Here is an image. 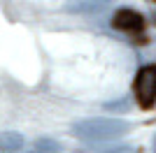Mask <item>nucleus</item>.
<instances>
[{
    "label": "nucleus",
    "mask_w": 156,
    "mask_h": 153,
    "mask_svg": "<svg viewBox=\"0 0 156 153\" xmlns=\"http://www.w3.org/2000/svg\"><path fill=\"white\" fill-rule=\"evenodd\" d=\"M154 2H156V0H154Z\"/></svg>",
    "instance_id": "obj_7"
},
{
    "label": "nucleus",
    "mask_w": 156,
    "mask_h": 153,
    "mask_svg": "<svg viewBox=\"0 0 156 153\" xmlns=\"http://www.w3.org/2000/svg\"><path fill=\"white\" fill-rule=\"evenodd\" d=\"M130 130V123L119 118H84L72 125V134L84 141H110L119 139Z\"/></svg>",
    "instance_id": "obj_1"
},
{
    "label": "nucleus",
    "mask_w": 156,
    "mask_h": 153,
    "mask_svg": "<svg viewBox=\"0 0 156 153\" xmlns=\"http://www.w3.org/2000/svg\"><path fill=\"white\" fill-rule=\"evenodd\" d=\"M135 97L140 107L149 109L156 102V67L154 65H144L135 76Z\"/></svg>",
    "instance_id": "obj_2"
},
{
    "label": "nucleus",
    "mask_w": 156,
    "mask_h": 153,
    "mask_svg": "<svg viewBox=\"0 0 156 153\" xmlns=\"http://www.w3.org/2000/svg\"><path fill=\"white\" fill-rule=\"evenodd\" d=\"M37 151H40V153H58L61 146H58L54 139H40V141H37Z\"/></svg>",
    "instance_id": "obj_5"
},
{
    "label": "nucleus",
    "mask_w": 156,
    "mask_h": 153,
    "mask_svg": "<svg viewBox=\"0 0 156 153\" xmlns=\"http://www.w3.org/2000/svg\"><path fill=\"white\" fill-rule=\"evenodd\" d=\"M112 25L121 32H130V35H137V32L144 30V19L142 14L135 12V9H119L114 16H112Z\"/></svg>",
    "instance_id": "obj_3"
},
{
    "label": "nucleus",
    "mask_w": 156,
    "mask_h": 153,
    "mask_svg": "<svg viewBox=\"0 0 156 153\" xmlns=\"http://www.w3.org/2000/svg\"><path fill=\"white\" fill-rule=\"evenodd\" d=\"M0 148H5V151H21L23 148V137L16 130H5L0 134Z\"/></svg>",
    "instance_id": "obj_4"
},
{
    "label": "nucleus",
    "mask_w": 156,
    "mask_h": 153,
    "mask_svg": "<svg viewBox=\"0 0 156 153\" xmlns=\"http://www.w3.org/2000/svg\"><path fill=\"white\" fill-rule=\"evenodd\" d=\"M107 153H135V151L128 148V146H124V148H112V151H107Z\"/></svg>",
    "instance_id": "obj_6"
}]
</instances>
